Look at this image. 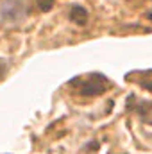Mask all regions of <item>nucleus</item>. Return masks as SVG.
I'll return each instance as SVG.
<instances>
[{
	"label": "nucleus",
	"mask_w": 152,
	"mask_h": 154,
	"mask_svg": "<svg viewBox=\"0 0 152 154\" xmlns=\"http://www.w3.org/2000/svg\"><path fill=\"white\" fill-rule=\"evenodd\" d=\"M70 86L81 95L95 97V95H102L111 86V82L102 74H88V75H79L74 81H70Z\"/></svg>",
	"instance_id": "f257e3e1"
},
{
	"label": "nucleus",
	"mask_w": 152,
	"mask_h": 154,
	"mask_svg": "<svg viewBox=\"0 0 152 154\" xmlns=\"http://www.w3.org/2000/svg\"><path fill=\"white\" fill-rule=\"evenodd\" d=\"M29 13V4L25 0H5L0 7V18L5 23H16L23 20Z\"/></svg>",
	"instance_id": "f03ea898"
},
{
	"label": "nucleus",
	"mask_w": 152,
	"mask_h": 154,
	"mask_svg": "<svg viewBox=\"0 0 152 154\" xmlns=\"http://www.w3.org/2000/svg\"><path fill=\"white\" fill-rule=\"evenodd\" d=\"M70 18L75 22L77 25H84L88 22V11L81 5H74L72 11H70Z\"/></svg>",
	"instance_id": "7ed1b4c3"
},
{
	"label": "nucleus",
	"mask_w": 152,
	"mask_h": 154,
	"mask_svg": "<svg viewBox=\"0 0 152 154\" xmlns=\"http://www.w3.org/2000/svg\"><path fill=\"white\" fill-rule=\"evenodd\" d=\"M141 75H143V79H140V84H141L145 90L152 91V70H149V72H143Z\"/></svg>",
	"instance_id": "20e7f679"
},
{
	"label": "nucleus",
	"mask_w": 152,
	"mask_h": 154,
	"mask_svg": "<svg viewBox=\"0 0 152 154\" xmlns=\"http://www.w3.org/2000/svg\"><path fill=\"white\" fill-rule=\"evenodd\" d=\"M54 5V0H38V7L41 11H50Z\"/></svg>",
	"instance_id": "39448f33"
},
{
	"label": "nucleus",
	"mask_w": 152,
	"mask_h": 154,
	"mask_svg": "<svg viewBox=\"0 0 152 154\" xmlns=\"http://www.w3.org/2000/svg\"><path fill=\"white\" fill-rule=\"evenodd\" d=\"M5 72H7V61L5 59H0V81L4 79Z\"/></svg>",
	"instance_id": "423d86ee"
}]
</instances>
